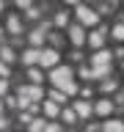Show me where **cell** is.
<instances>
[{
	"label": "cell",
	"instance_id": "d4e9b609",
	"mask_svg": "<svg viewBox=\"0 0 124 132\" xmlns=\"http://www.w3.org/2000/svg\"><path fill=\"white\" fill-rule=\"evenodd\" d=\"M66 3H77V0H66Z\"/></svg>",
	"mask_w": 124,
	"mask_h": 132
},
{
	"label": "cell",
	"instance_id": "cb8c5ba5",
	"mask_svg": "<svg viewBox=\"0 0 124 132\" xmlns=\"http://www.w3.org/2000/svg\"><path fill=\"white\" fill-rule=\"evenodd\" d=\"M3 127H6V118H0V129H3Z\"/></svg>",
	"mask_w": 124,
	"mask_h": 132
},
{
	"label": "cell",
	"instance_id": "52a82bcc",
	"mask_svg": "<svg viewBox=\"0 0 124 132\" xmlns=\"http://www.w3.org/2000/svg\"><path fill=\"white\" fill-rule=\"evenodd\" d=\"M74 113H77V116H91V105H88V102H77Z\"/></svg>",
	"mask_w": 124,
	"mask_h": 132
},
{
	"label": "cell",
	"instance_id": "e0dca14e",
	"mask_svg": "<svg viewBox=\"0 0 124 132\" xmlns=\"http://www.w3.org/2000/svg\"><path fill=\"white\" fill-rule=\"evenodd\" d=\"M41 39H44V28H41V30H36V33H33V44H39Z\"/></svg>",
	"mask_w": 124,
	"mask_h": 132
},
{
	"label": "cell",
	"instance_id": "8fae6325",
	"mask_svg": "<svg viewBox=\"0 0 124 132\" xmlns=\"http://www.w3.org/2000/svg\"><path fill=\"white\" fill-rule=\"evenodd\" d=\"M88 44H91V47H99V44H102V33H91V36H88Z\"/></svg>",
	"mask_w": 124,
	"mask_h": 132
},
{
	"label": "cell",
	"instance_id": "30bf717a",
	"mask_svg": "<svg viewBox=\"0 0 124 132\" xmlns=\"http://www.w3.org/2000/svg\"><path fill=\"white\" fill-rule=\"evenodd\" d=\"M39 50H28V52H25V63H36V61H39Z\"/></svg>",
	"mask_w": 124,
	"mask_h": 132
},
{
	"label": "cell",
	"instance_id": "5b68a950",
	"mask_svg": "<svg viewBox=\"0 0 124 132\" xmlns=\"http://www.w3.org/2000/svg\"><path fill=\"white\" fill-rule=\"evenodd\" d=\"M91 61H94V66H97V69H102V66H107V63H110V52H97Z\"/></svg>",
	"mask_w": 124,
	"mask_h": 132
},
{
	"label": "cell",
	"instance_id": "6da1fadb",
	"mask_svg": "<svg viewBox=\"0 0 124 132\" xmlns=\"http://www.w3.org/2000/svg\"><path fill=\"white\" fill-rule=\"evenodd\" d=\"M50 80L55 82L58 88H66V85L72 82V69H69V66H58V69H52Z\"/></svg>",
	"mask_w": 124,
	"mask_h": 132
},
{
	"label": "cell",
	"instance_id": "d6986e66",
	"mask_svg": "<svg viewBox=\"0 0 124 132\" xmlns=\"http://www.w3.org/2000/svg\"><path fill=\"white\" fill-rule=\"evenodd\" d=\"M61 91H64V94H74L77 88H74V82H69V85H66V88H61Z\"/></svg>",
	"mask_w": 124,
	"mask_h": 132
},
{
	"label": "cell",
	"instance_id": "4fadbf2b",
	"mask_svg": "<svg viewBox=\"0 0 124 132\" xmlns=\"http://www.w3.org/2000/svg\"><path fill=\"white\" fill-rule=\"evenodd\" d=\"M8 30H11V33H19V30H22L19 19H14V16H11V19H8Z\"/></svg>",
	"mask_w": 124,
	"mask_h": 132
},
{
	"label": "cell",
	"instance_id": "7c38bea8",
	"mask_svg": "<svg viewBox=\"0 0 124 132\" xmlns=\"http://www.w3.org/2000/svg\"><path fill=\"white\" fill-rule=\"evenodd\" d=\"M44 113H47V118L58 116V107H55V102H47V105H44Z\"/></svg>",
	"mask_w": 124,
	"mask_h": 132
},
{
	"label": "cell",
	"instance_id": "7402d4cb",
	"mask_svg": "<svg viewBox=\"0 0 124 132\" xmlns=\"http://www.w3.org/2000/svg\"><path fill=\"white\" fill-rule=\"evenodd\" d=\"M17 3H19L22 8H25V6H30V0H17Z\"/></svg>",
	"mask_w": 124,
	"mask_h": 132
},
{
	"label": "cell",
	"instance_id": "603a6c76",
	"mask_svg": "<svg viewBox=\"0 0 124 132\" xmlns=\"http://www.w3.org/2000/svg\"><path fill=\"white\" fill-rule=\"evenodd\" d=\"M0 74H3V77H6V74H8V69H6V66H3V63H0Z\"/></svg>",
	"mask_w": 124,
	"mask_h": 132
},
{
	"label": "cell",
	"instance_id": "2e32d148",
	"mask_svg": "<svg viewBox=\"0 0 124 132\" xmlns=\"http://www.w3.org/2000/svg\"><path fill=\"white\" fill-rule=\"evenodd\" d=\"M50 96H52V102H61V99H64L66 94H64V91H52V94H50Z\"/></svg>",
	"mask_w": 124,
	"mask_h": 132
},
{
	"label": "cell",
	"instance_id": "ac0fdd59",
	"mask_svg": "<svg viewBox=\"0 0 124 132\" xmlns=\"http://www.w3.org/2000/svg\"><path fill=\"white\" fill-rule=\"evenodd\" d=\"M113 36H116V39H124V25H119V28H113Z\"/></svg>",
	"mask_w": 124,
	"mask_h": 132
},
{
	"label": "cell",
	"instance_id": "9c48e42d",
	"mask_svg": "<svg viewBox=\"0 0 124 132\" xmlns=\"http://www.w3.org/2000/svg\"><path fill=\"white\" fill-rule=\"evenodd\" d=\"M110 110H113V105H110L107 99H105V102H99V105H97V113H99V116H107V113H110Z\"/></svg>",
	"mask_w": 124,
	"mask_h": 132
},
{
	"label": "cell",
	"instance_id": "9a60e30c",
	"mask_svg": "<svg viewBox=\"0 0 124 132\" xmlns=\"http://www.w3.org/2000/svg\"><path fill=\"white\" fill-rule=\"evenodd\" d=\"M30 132H44V121H33L30 124Z\"/></svg>",
	"mask_w": 124,
	"mask_h": 132
},
{
	"label": "cell",
	"instance_id": "44dd1931",
	"mask_svg": "<svg viewBox=\"0 0 124 132\" xmlns=\"http://www.w3.org/2000/svg\"><path fill=\"white\" fill-rule=\"evenodd\" d=\"M8 91V85H6V80H0V94H6Z\"/></svg>",
	"mask_w": 124,
	"mask_h": 132
},
{
	"label": "cell",
	"instance_id": "7a4b0ae2",
	"mask_svg": "<svg viewBox=\"0 0 124 132\" xmlns=\"http://www.w3.org/2000/svg\"><path fill=\"white\" fill-rule=\"evenodd\" d=\"M30 99H41V88H39V85H28V88H22L19 102H22L25 107H30Z\"/></svg>",
	"mask_w": 124,
	"mask_h": 132
},
{
	"label": "cell",
	"instance_id": "277c9868",
	"mask_svg": "<svg viewBox=\"0 0 124 132\" xmlns=\"http://www.w3.org/2000/svg\"><path fill=\"white\" fill-rule=\"evenodd\" d=\"M39 61H41V66H55L58 63V52L55 50H44V52L39 55Z\"/></svg>",
	"mask_w": 124,
	"mask_h": 132
},
{
	"label": "cell",
	"instance_id": "3957f363",
	"mask_svg": "<svg viewBox=\"0 0 124 132\" xmlns=\"http://www.w3.org/2000/svg\"><path fill=\"white\" fill-rule=\"evenodd\" d=\"M77 16H80L86 25H97V14H94L91 8H86V6H80V8H77Z\"/></svg>",
	"mask_w": 124,
	"mask_h": 132
},
{
	"label": "cell",
	"instance_id": "ba28073f",
	"mask_svg": "<svg viewBox=\"0 0 124 132\" xmlns=\"http://www.w3.org/2000/svg\"><path fill=\"white\" fill-rule=\"evenodd\" d=\"M105 132H124V124L121 121H107L105 124Z\"/></svg>",
	"mask_w": 124,
	"mask_h": 132
},
{
	"label": "cell",
	"instance_id": "5bb4252c",
	"mask_svg": "<svg viewBox=\"0 0 124 132\" xmlns=\"http://www.w3.org/2000/svg\"><path fill=\"white\" fill-rule=\"evenodd\" d=\"M64 118H66V121H69V124H72L74 118H77V113H74V110H69V107H66V110H64Z\"/></svg>",
	"mask_w": 124,
	"mask_h": 132
},
{
	"label": "cell",
	"instance_id": "8992f818",
	"mask_svg": "<svg viewBox=\"0 0 124 132\" xmlns=\"http://www.w3.org/2000/svg\"><path fill=\"white\" fill-rule=\"evenodd\" d=\"M69 36H72V41H74V44H83V39H86V36H83V28H80V25H72V28H69Z\"/></svg>",
	"mask_w": 124,
	"mask_h": 132
},
{
	"label": "cell",
	"instance_id": "484cf974",
	"mask_svg": "<svg viewBox=\"0 0 124 132\" xmlns=\"http://www.w3.org/2000/svg\"><path fill=\"white\" fill-rule=\"evenodd\" d=\"M0 113H3V105H0Z\"/></svg>",
	"mask_w": 124,
	"mask_h": 132
},
{
	"label": "cell",
	"instance_id": "ffe728a7",
	"mask_svg": "<svg viewBox=\"0 0 124 132\" xmlns=\"http://www.w3.org/2000/svg\"><path fill=\"white\" fill-rule=\"evenodd\" d=\"M44 132H61V129H58L55 124H47V127H44Z\"/></svg>",
	"mask_w": 124,
	"mask_h": 132
}]
</instances>
